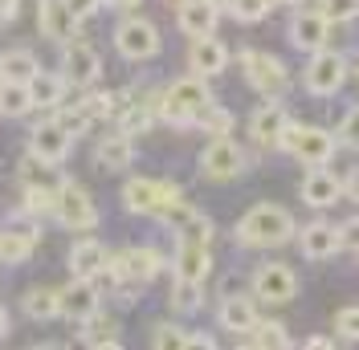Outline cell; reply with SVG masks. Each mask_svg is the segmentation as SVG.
Here are the masks:
<instances>
[{
	"label": "cell",
	"mask_w": 359,
	"mask_h": 350,
	"mask_svg": "<svg viewBox=\"0 0 359 350\" xmlns=\"http://www.w3.org/2000/svg\"><path fill=\"white\" fill-rule=\"evenodd\" d=\"M208 269H212V248H208V244H196V241H180L176 244V277L204 285Z\"/></svg>",
	"instance_id": "d6986e66"
},
{
	"label": "cell",
	"mask_w": 359,
	"mask_h": 350,
	"mask_svg": "<svg viewBox=\"0 0 359 350\" xmlns=\"http://www.w3.org/2000/svg\"><path fill=\"white\" fill-rule=\"evenodd\" d=\"M49 167H53V163H45V159H37V155L29 151V155L21 159V179H25V188H53V192H57L62 175H53Z\"/></svg>",
	"instance_id": "1f68e13d"
},
{
	"label": "cell",
	"mask_w": 359,
	"mask_h": 350,
	"mask_svg": "<svg viewBox=\"0 0 359 350\" xmlns=\"http://www.w3.org/2000/svg\"><path fill=\"white\" fill-rule=\"evenodd\" d=\"M176 228H180V241H196V244H208V241H212V220L201 216V212L184 216Z\"/></svg>",
	"instance_id": "d590c367"
},
{
	"label": "cell",
	"mask_w": 359,
	"mask_h": 350,
	"mask_svg": "<svg viewBox=\"0 0 359 350\" xmlns=\"http://www.w3.org/2000/svg\"><path fill=\"white\" fill-rule=\"evenodd\" d=\"M201 172L208 179H221V183L224 179H237V175L245 172V155H241V147L229 134H217L201 155Z\"/></svg>",
	"instance_id": "52a82bcc"
},
{
	"label": "cell",
	"mask_w": 359,
	"mask_h": 350,
	"mask_svg": "<svg viewBox=\"0 0 359 350\" xmlns=\"http://www.w3.org/2000/svg\"><path fill=\"white\" fill-rule=\"evenodd\" d=\"M66 78L62 74H45L37 69L33 78H29V94H33V106H62V94H66Z\"/></svg>",
	"instance_id": "4316f807"
},
{
	"label": "cell",
	"mask_w": 359,
	"mask_h": 350,
	"mask_svg": "<svg viewBox=\"0 0 359 350\" xmlns=\"http://www.w3.org/2000/svg\"><path fill=\"white\" fill-rule=\"evenodd\" d=\"M17 13H21V0H0V24H8Z\"/></svg>",
	"instance_id": "bcb514c9"
},
{
	"label": "cell",
	"mask_w": 359,
	"mask_h": 350,
	"mask_svg": "<svg viewBox=\"0 0 359 350\" xmlns=\"http://www.w3.org/2000/svg\"><path fill=\"white\" fill-rule=\"evenodd\" d=\"M143 131H151V110H147V102L118 110V134L135 139V134H143Z\"/></svg>",
	"instance_id": "d6a6232c"
},
{
	"label": "cell",
	"mask_w": 359,
	"mask_h": 350,
	"mask_svg": "<svg viewBox=\"0 0 359 350\" xmlns=\"http://www.w3.org/2000/svg\"><path fill=\"white\" fill-rule=\"evenodd\" d=\"M278 147H286L290 155H298V159L311 163V167H327L331 155H335V147H339V139L331 131H323V127H294L290 122Z\"/></svg>",
	"instance_id": "3957f363"
},
{
	"label": "cell",
	"mask_w": 359,
	"mask_h": 350,
	"mask_svg": "<svg viewBox=\"0 0 359 350\" xmlns=\"http://www.w3.org/2000/svg\"><path fill=\"white\" fill-rule=\"evenodd\" d=\"M204 306V289L201 281H184V277H176V289H172V309H180V314H192V309Z\"/></svg>",
	"instance_id": "836d02e7"
},
{
	"label": "cell",
	"mask_w": 359,
	"mask_h": 350,
	"mask_svg": "<svg viewBox=\"0 0 359 350\" xmlns=\"http://www.w3.org/2000/svg\"><path fill=\"white\" fill-rule=\"evenodd\" d=\"M4 334H8V309L0 306V342H4Z\"/></svg>",
	"instance_id": "f907efd6"
},
{
	"label": "cell",
	"mask_w": 359,
	"mask_h": 350,
	"mask_svg": "<svg viewBox=\"0 0 359 350\" xmlns=\"http://www.w3.org/2000/svg\"><path fill=\"white\" fill-rule=\"evenodd\" d=\"M217 322H221L229 334H245V330L257 322V302H249L245 293H224Z\"/></svg>",
	"instance_id": "44dd1931"
},
{
	"label": "cell",
	"mask_w": 359,
	"mask_h": 350,
	"mask_svg": "<svg viewBox=\"0 0 359 350\" xmlns=\"http://www.w3.org/2000/svg\"><path fill=\"white\" fill-rule=\"evenodd\" d=\"M339 248H359V216L339 224Z\"/></svg>",
	"instance_id": "ee69618b"
},
{
	"label": "cell",
	"mask_w": 359,
	"mask_h": 350,
	"mask_svg": "<svg viewBox=\"0 0 359 350\" xmlns=\"http://www.w3.org/2000/svg\"><path fill=\"white\" fill-rule=\"evenodd\" d=\"M159 269H163V257H159L156 248H127V253H118L114 261H107V273H114V281L131 277L135 285L156 281Z\"/></svg>",
	"instance_id": "30bf717a"
},
{
	"label": "cell",
	"mask_w": 359,
	"mask_h": 350,
	"mask_svg": "<svg viewBox=\"0 0 359 350\" xmlns=\"http://www.w3.org/2000/svg\"><path fill=\"white\" fill-rule=\"evenodd\" d=\"M29 110H33L29 82H4V86H0V114H4V118H21Z\"/></svg>",
	"instance_id": "f546056e"
},
{
	"label": "cell",
	"mask_w": 359,
	"mask_h": 350,
	"mask_svg": "<svg viewBox=\"0 0 359 350\" xmlns=\"http://www.w3.org/2000/svg\"><path fill=\"white\" fill-rule=\"evenodd\" d=\"M98 74H102V57L82 45L78 37L66 41V53H62V78H66L69 86H90V82H98Z\"/></svg>",
	"instance_id": "7c38bea8"
},
{
	"label": "cell",
	"mask_w": 359,
	"mask_h": 350,
	"mask_svg": "<svg viewBox=\"0 0 359 350\" xmlns=\"http://www.w3.org/2000/svg\"><path fill=\"white\" fill-rule=\"evenodd\" d=\"M241 69H245V82L262 94H282L286 90V66L273 57V53H262V49H245L241 53Z\"/></svg>",
	"instance_id": "8992f818"
},
{
	"label": "cell",
	"mask_w": 359,
	"mask_h": 350,
	"mask_svg": "<svg viewBox=\"0 0 359 350\" xmlns=\"http://www.w3.org/2000/svg\"><path fill=\"white\" fill-rule=\"evenodd\" d=\"M343 192H347V196H351V200L359 204V167H355L351 175H347V183H343Z\"/></svg>",
	"instance_id": "7dc6e473"
},
{
	"label": "cell",
	"mask_w": 359,
	"mask_h": 350,
	"mask_svg": "<svg viewBox=\"0 0 359 350\" xmlns=\"http://www.w3.org/2000/svg\"><path fill=\"white\" fill-rule=\"evenodd\" d=\"M78 110H82V118L94 127L98 118L114 114V94H90V98H82V102H78Z\"/></svg>",
	"instance_id": "74e56055"
},
{
	"label": "cell",
	"mask_w": 359,
	"mask_h": 350,
	"mask_svg": "<svg viewBox=\"0 0 359 350\" xmlns=\"http://www.w3.org/2000/svg\"><path fill=\"white\" fill-rule=\"evenodd\" d=\"M224 8H229L237 21L253 24V21H262L269 8H273V0H224Z\"/></svg>",
	"instance_id": "8d00e7d4"
},
{
	"label": "cell",
	"mask_w": 359,
	"mask_h": 350,
	"mask_svg": "<svg viewBox=\"0 0 359 350\" xmlns=\"http://www.w3.org/2000/svg\"><path fill=\"white\" fill-rule=\"evenodd\" d=\"M294 293H298V277H294L290 265H262L257 273H253V298L257 302H269V306H278V302H290Z\"/></svg>",
	"instance_id": "9c48e42d"
},
{
	"label": "cell",
	"mask_w": 359,
	"mask_h": 350,
	"mask_svg": "<svg viewBox=\"0 0 359 350\" xmlns=\"http://www.w3.org/2000/svg\"><path fill=\"white\" fill-rule=\"evenodd\" d=\"M0 86H4V69H0Z\"/></svg>",
	"instance_id": "db71d44e"
},
{
	"label": "cell",
	"mask_w": 359,
	"mask_h": 350,
	"mask_svg": "<svg viewBox=\"0 0 359 350\" xmlns=\"http://www.w3.org/2000/svg\"><path fill=\"white\" fill-rule=\"evenodd\" d=\"M192 127H204V131L217 139V134H229V131H233V114L208 102V106H204L201 114H196V122H192Z\"/></svg>",
	"instance_id": "e575fe53"
},
{
	"label": "cell",
	"mask_w": 359,
	"mask_h": 350,
	"mask_svg": "<svg viewBox=\"0 0 359 350\" xmlns=\"http://www.w3.org/2000/svg\"><path fill=\"white\" fill-rule=\"evenodd\" d=\"M318 13L327 17V21H355L359 17V0H318Z\"/></svg>",
	"instance_id": "f35d334b"
},
{
	"label": "cell",
	"mask_w": 359,
	"mask_h": 350,
	"mask_svg": "<svg viewBox=\"0 0 359 350\" xmlns=\"http://www.w3.org/2000/svg\"><path fill=\"white\" fill-rule=\"evenodd\" d=\"M21 309H25V318H33V322L62 318V306H57V289H45V285L29 289V293L21 298Z\"/></svg>",
	"instance_id": "83f0119b"
},
{
	"label": "cell",
	"mask_w": 359,
	"mask_h": 350,
	"mask_svg": "<svg viewBox=\"0 0 359 350\" xmlns=\"http://www.w3.org/2000/svg\"><path fill=\"white\" fill-rule=\"evenodd\" d=\"M151 346H159V350H184V346H188V330H180V326H156V334H151Z\"/></svg>",
	"instance_id": "ab89813d"
},
{
	"label": "cell",
	"mask_w": 359,
	"mask_h": 350,
	"mask_svg": "<svg viewBox=\"0 0 359 350\" xmlns=\"http://www.w3.org/2000/svg\"><path fill=\"white\" fill-rule=\"evenodd\" d=\"M286 127H290L286 110L278 106V102H269V106H262L253 118H249V139H253L257 147H278L282 134H286Z\"/></svg>",
	"instance_id": "e0dca14e"
},
{
	"label": "cell",
	"mask_w": 359,
	"mask_h": 350,
	"mask_svg": "<svg viewBox=\"0 0 359 350\" xmlns=\"http://www.w3.org/2000/svg\"><path fill=\"white\" fill-rule=\"evenodd\" d=\"M53 188H25V212L41 216V212H53Z\"/></svg>",
	"instance_id": "60d3db41"
},
{
	"label": "cell",
	"mask_w": 359,
	"mask_h": 350,
	"mask_svg": "<svg viewBox=\"0 0 359 350\" xmlns=\"http://www.w3.org/2000/svg\"><path fill=\"white\" fill-rule=\"evenodd\" d=\"M188 346H201V350H217V342L208 334H188Z\"/></svg>",
	"instance_id": "c3c4849f"
},
{
	"label": "cell",
	"mask_w": 359,
	"mask_h": 350,
	"mask_svg": "<svg viewBox=\"0 0 359 350\" xmlns=\"http://www.w3.org/2000/svg\"><path fill=\"white\" fill-rule=\"evenodd\" d=\"M339 192H343V183L327 167H311L306 179H302V204H311V208H331Z\"/></svg>",
	"instance_id": "ffe728a7"
},
{
	"label": "cell",
	"mask_w": 359,
	"mask_h": 350,
	"mask_svg": "<svg viewBox=\"0 0 359 350\" xmlns=\"http://www.w3.org/2000/svg\"><path fill=\"white\" fill-rule=\"evenodd\" d=\"M114 45H118V53L127 62H147V57L159 53V29L151 21H143V17H127L114 33Z\"/></svg>",
	"instance_id": "5b68a950"
},
{
	"label": "cell",
	"mask_w": 359,
	"mask_h": 350,
	"mask_svg": "<svg viewBox=\"0 0 359 350\" xmlns=\"http://www.w3.org/2000/svg\"><path fill=\"white\" fill-rule=\"evenodd\" d=\"M327 17L314 8V13H298L290 21V45L294 49H302V53H318L323 45H327Z\"/></svg>",
	"instance_id": "ac0fdd59"
},
{
	"label": "cell",
	"mask_w": 359,
	"mask_h": 350,
	"mask_svg": "<svg viewBox=\"0 0 359 350\" xmlns=\"http://www.w3.org/2000/svg\"><path fill=\"white\" fill-rule=\"evenodd\" d=\"M69 143H74V134L57 118H45V122H37L29 131V151L37 155V159H45V163H62L69 155Z\"/></svg>",
	"instance_id": "8fae6325"
},
{
	"label": "cell",
	"mask_w": 359,
	"mask_h": 350,
	"mask_svg": "<svg viewBox=\"0 0 359 350\" xmlns=\"http://www.w3.org/2000/svg\"><path fill=\"white\" fill-rule=\"evenodd\" d=\"M241 346H257V350H286L290 338H286V326L278 322H253V326L241 334Z\"/></svg>",
	"instance_id": "f1b7e54d"
},
{
	"label": "cell",
	"mask_w": 359,
	"mask_h": 350,
	"mask_svg": "<svg viewBox=\"0 0 359 350\" xmlns=\"http://www.w3.org/2000/svg\"><path fill=\"white\" fill-rule=\"evenodd\" d=\"M302 346H306V350H331V338H306Z\"/></svg>",
	"instance_id": "681fc988"
},
{
	"label": "cell",
	"mask_w": 359,
	"mask_h": 350,
	"mask_svg": "<svg viewBox=\"0 0 359 350\" xmlns=\"http://www.w3.org/2000/svg\"><path fill=\"white\" fill-rule=\"evenodd\" d=\"M37 29L49 41H74L78 37V17L66 8V0H37Z\"/></svg>",
	"instance_id": "5bb4252c"
},
{
	"label": "cell",
	"mask_w": 359,
	"mask_h": 350,
	"mask_svg": "<svg viewBox=\"0 0 359 350\" xmlns=\"http://www.w3.org/2000/svg\"><path fill=\"white\" fill-rule=\"evenodd\" d=\"M131 163H135V143L127 139V134L102 139L98 151H94V167H98V172H127Z\"/></svg>",
	"instance_id": "7402d4cb"
},
{
	"label": "cell",
	"mask_w": 359,
	"mask_h": 350,
	"mask_svg": "<svg viewBox=\"0 0 359 350\" xmlns=\"http://www.w3.org/2000/svg\"><path fill=\"white\" fill-rule=\"evenodd\" d=\"M107 261H111L107 244L90 241V237L69 248V269H74V277H98V273H107Z\"/></svg>",
	"instance_id": "603a6c76"
},
{
	"label": "cell",
	"mask_w": 359,
	"mask_h": 350,
	"mask_svg": "<svg viewBox=\"0 0 359 350\" xmlns=\"http://www.w3.org/2000/svg\"><path fill=\"white\" fill-rule=\"evenodd\" d=\"M335 139L343 143V147H351V151H359V106H351L347 114H343V122H339Z\"/></svg>",
	"instance_id": "b9f144b4"
},
{
	"label": "cell",
	"mask_w": 359,
	"mask_h": 350,
	"mask_svg": "<svg viewBox=\"0 0 359 350\" xmlns=\"http://www.w3.org/2000/svg\"><path fill=\"white\" fill-rule=\"evenodd\" d=\"M294 237V216L278 204H257L237 220V244L245 248H273Z\"/></svg>",
	"instance_id": "6da1fadb"
},
{
	"label": "cell",
	"mask_w": 359,
	"mask_h": 350,
	"mask_svg": "<svg viewBox=\"0 0 359 350\" xmlns=\"http://www.w3.org/2000/svg\"><path fill=\"white\" fill-rule=\"evenodd\" d=\"M78 338H82V342H86V346H118V322H114L111 314H102V309H98V314H90L86 322H82V334H78Z\"/></svg>",
	"instance_id": "484cf974"
},
{
	"label": "cell",
	"mask_w": 359,
	"mask_h": 350,
	"mask_svg": "<svg viewBox=\"0 0 359 350\" xmlns=\"http://www.w3.org/2000/svg\"><path fill=\"white\" fill-rule=\"evenodd\" d=\"M278 4H302V0H278Z\"/></svg>",
	"instance_id": "f5cc1de1"
},
{
	"label": "cell",
	"mask_w": 359,
	"mask_h": 350,
	"mask_svg": "<svg viewBox=\"0 0 359 350\" xmlns=\"http://www.w3.org/2000/svg\"><path fill=\"white\" fill-rule=\"evenodd\" d=\"M335 330L343 334V338H359V306H351V309H339Z\"/></svg>",
	"instance_id": "7bdbcfd3"
},
{
	"label": "cell",
	"mask_w": 359,
	"mask_h": 350,
	"mask_svg": "<svg viewBox=\"0 0 359 350\" xmlns=\"http://www.w3.org/2000/svg\"><path fill=\"white\" fill-rule=\"evenodd\" d=\"M37 237H41V228H37L33 220L13 216V224H8V232H0V261H8V265L25 261V257L33 253V244H37Z\"/></svg>",
	"instance_id": "9a60e30c"
},
{
	"label": "cell",
	"mask_w": 359,
	"mask_h": 350,
	"mask_svg": "<svg viewBox=\"0 0 359 350\" xmlns=\"http://www.w3.org/2000/svg\"><path fill=\"white\" fill-rule=\"evenodd\" d=\"M0 69H4V82H29L41 66L29 49H8V53H0Z\"/></svg>",
	"instance_id": "4dcf8cb0"
},
{
	"label": "cell",
	"mask_w": 359,
	"mask_h": 350,
	"mask_svg": "<svg viewBox=\"0 0 359 350\" xmlns=\"http://www.w3.org/2000/svg\"><path fill=\"white\" fill-rule=\"evenodd\" d=\"M57 306H62V318H69V322H86L90 314H98L94 277H74L66 289H57Z\"/></svg>",
	"instance_id": "4fadbf2b"
},
{
	"label": "cell",
	"mask_w": 359,
	"mask_h": 350,
	"mask_svg": "<svg viewBox=\"0 0 359 350\" xmlns=\"http://www.w3.org/2000/svg\"><path fill=\"white\" fill-rule=\"evenodd\" d=\"M212 102V94L204 86V78H180L172 86L163 90V98H159V114L168 118V122H176V127H192L196 122V114Z\"/></svg>",
	"instance_id": "7a4b0ae2"
},
{
	"label": "cell",
	"mask_w": 359,
	"mask_h": 350,
	"mask_svg": "<svg viewBox=\"0 0 359 350\" xmlns=\"http://www.w3.org/2000/svg\"><path fill=\"white\" fill-rule=\"evenodd\" d=\"M114 8H135V4H139V0H111Z\"/></svg>",
	"instance_id": "816d5d0a"
},
{
	"label": "cell",
	"mask_w": 359,
	"mask_h": 350,
	"mask_svg": "<svg viewBox=\"0 0 359 350\" xmlns=\"http://www.w3.org/2000/svg\"><path fill=\"white\" fill-rule=\"evenodd\" d=\"M53 216H57V224L69 228V232H86V228L98 224V208L90 204L86 188L62 179V183H57V196H53Z\"/></svg>",
	"instance_id": "277c9868"
},
{
	"label": "cell",
	"mask_w": 359,
	"mask_h": 350,
	"mask_svg": "<svg viewBox=\"0 0 359 350\" xmlns=\"http://www.w3.org/2000/svg\"><path fill=\"white\" fill-rule=\"evenodd\" d=\"M66 8L78 17V21H82V17H94V13L102 8V0H66Z\"/></svg>",
	"instance_id": "f6af8a7d"
},
{
	"label": "cell",
	"mask_w": 359,
	"mask_h": 350,
	"mask_svg": "<svg viewBox=\"0 0 359 350\" xmlns=\"http://www.w3.org/2000/svg\"><path fill=\"white\" fill-rule=\"evenodd\" d=\"M229 66V49L221 41H212V37H196L192 45V74L196 78H212V74H224Z\"/></svg>",
	"instance_id": "d4e9b609"
},
{
	"label": "cell",
	"mask_w": 359,
	"mask_h": 350,
	"mask_svg": "<svg viewBox=\"0 0 359 350\" xmlns=\"http://www.w3.org/2000/svg\"><path fill=\"white\" fill-rule=\"evenodd\" d=\"M347 78V57L343 53H331V49H318L311 53V66H306V90L318 94V98H331Z\"/></svg>",
	"instance_id": "ba28073f"
},
{
	"label": "cell",
	"mask_w": 359,
	"mask_h": 350,
	"mask_svg": "<svg viewBox=\"0 0 359 350\" xmlns=\"http://www.w3.org/2000/svg\"><path fill=\"white\" fill-rule=\"evenodd\" d=\"M339 253V228L335 224H306L302 228V257H311V261H327V257H335Z\"/></svg>",
	"instance_id": "cb8c5ba5"
},
{
	"label": "cell",
	"mask_w": 359,
	"mask_h": 350,
	"mask_svg": "<svg viewBox=\"0 0 359 350\" xmlns=\"http://www.w3.org/2000/svg\"><path fill=\"white\" fill-rule=\"evenodd\" d=\"M180 29L196 41V37H212L217 33V21H221V13H217V0H184L180 4Z\"/></svg>",
	"instance_id": "2e32d148"
}]
</instances>
